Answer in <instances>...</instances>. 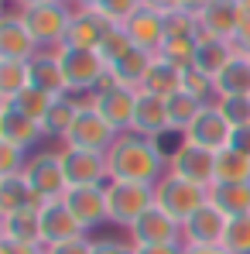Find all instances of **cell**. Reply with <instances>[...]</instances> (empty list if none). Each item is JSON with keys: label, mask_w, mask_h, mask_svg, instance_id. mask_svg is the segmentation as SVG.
Returning a JSON list of instances; mask_svg holds the SVG:
<instances>
[{"label": "cell", "mask_w": 250, "mask_h": 254, "mask_svg": "<svg viewBox=\"0 0 250 254\" xmlns=\"http://www.w3.org/2000/svg\"><path fill=\"white\" fill-rule=\"evenodd\" d=\"M230 134H233L230 121L219 114L216 103H209V107L199 110V117L192 121V127H189L182 137L192 141V144H199V148H209V151H223V148L230 144Z\"/></svg>", "instance_id": "obj_15"}, {"label": "cell", "mask_w": 250, "mask_h": 254, "mask_svg": "<svg viewBox=\"0 0 250 254\" xmlns=\"http://www.w3.org/2000/svg\"><path fill=\"white\" fill-rule=\"evenodd\" d=\"M65 3H76V0H65Z\"/></svg>", "instance_id": "obj_53"}, {"label": "cell", "mask_w": 250, "mask_h": 254, "mask_svg": "<svg viewBox=\"0 0 250 254\" xmlns=\"http://www.w3.org/2000/svg\"><path fill=\"white\" fill-rule=\"evenodd\" d=\"M31 86L28 76V62H17V59H0V103H10L21 89Z\"/></svg>", "instance_id": "obj_32"}, {"label": "cell", "mask_w": 250, "mask_h": 254, "mask_svg": "<svg viewBox=\"0 0 250 254\" xmlns=\"http://www.w3.org/2000/svg\"><path fill=\"white\" fill-rule=\"evenodd\" d=\"M130 48H134V42H130L127 28H124V24H113V28L103 35V42H100L96 52L103 55V62H106V65H113V62H120V59H124Z\"/></svg>", "instance_id": "obj_37"}, {"label": "cell", "mask_w": 250, "mask_h": 254, "mask_svg": "<svg viewBox=\"0 0 250 254\" xmlns=\"http://www.w3.org/2000/svg\"><path fill=\"white\" fill-rule=\"evenodd\" d=\"M38 220H42V244L45 248H55V244H65V241L86 237V227L72 216V210H69L62 199H48V203H42Z\"/></svg>", "instance_id": "obj_14"}, {"label": "cell", "mask_w": 250, "mask_h": 254, "mask_svg": "<svg viewBox=\"0 0 250 254\" xmlns=\"http://www.w3.org/2000/svg\"><path fill=\"white\" fill-rule=\"evenodd\" d=\"M89 254H137L130 237H93V251Z\"/></svg>", "instance_id": "obj_42"}, {"label": "cell", "mask_w": 250, "mask_h": 254, "mask_svg": "<svg viewBox=\"0 0 250 254\" xmlns=\"http://www.w3.org/2000/svg\"><path fill=\"white\" fill-rule=\"evenodd\" d=\"M51 93H45V89H38V86H28V89H21L10 103L24 114V117H31L35 124H42L45 117H48V110H51Z\"/></svg>", "instance_id": "obj_35"}, {"label": "cell", "mask_w": 250, "mask_h": 254, "mask_svg": "<svg viewBox=\"0 0 250 254\" xmlns=\"http://www.w3.org/2000/svg\"><path fill=\"white\" fill-rule=\"evenodd\" d=\"M233 55H237V45H233V42H226V38H206V35H202V38H199V48H196V62H192V65L202 69L206 76L216 79V76L226 69V62H230Z\"/></svg>", "instance_id": "obj_27"}, {"label": "cell", "mask_w": 250, "mask_h": 254, "mask_svg": "<svg viewBox=\"0 0 250 254\" xmlns=\"http://www.w3.org/2000/svg\"><path fill=\"white\" fill-rule=\"evenodd\" d=\"M141 7H144L141 0H100V7H96V10H100L110 24H127Z\"/></svg>", "instance_id": "obj_41"}, {"label": "cell", "mask_w": 250, "mask_h": 254, "mask_svg": "<svg viewBox=\"0 0 250 254\" xmlns=\"http://www.w3.org/2000/svg\"><path fill=\"white\" fill-rule=\"evenodd\" d=\"M110 28H113V24H110L96 7H79V3H72V24H69L65 45H69V48H100L103 35H106Z\"/></svg>", "instance_id": "obj_18"}, {"label": "cell", "mask_w": 250, "mask_h": 254, "mask_svg": "<svg viewBox=\"0 0 250 254\" xmlns=\"http://www.w3.org/2000/svg\"><path fill=\"white\" fill-rule=\"evenodd\" d=\"M110 158V179L117 182H141V186H154L168 172V155L161 141L154 137H141L134 130L117 134L113 148L106 151Z\"/></svg>", "instance_id": "obj_1"}, {"label": "cell", "mask_w": 250, "mask_h": 254, "mask_svg": "<svg viewBox=\"0 0 250 254\" xmlns=\"http://www.w3.org/2000/svg\"><path fill=\"white\" fill-rule=\"evenodd\" d=\"M233 45H237V52H244V55H250V21H240V31H237V38H233Z\"/></svg>", "instance_id": "obj_47"}, {"label": "cell", "mask_w": 250, "mask_h": 254, "mask_svg": "<svg viewBox=\"0 0 250 254\" xmlns=\"http://www.w3.org/2000/svg\"><path fill=\"white\" fill-rule=\"evenodd\" d=\"M62 203L72 210V216L86 230L106 227L110 223V206H106V186H69Z\"/></svg>", "instance_id": "obj_11"}, {"label": "cell", "mask_w": 250, "mask_h": 254, "mask_svg": "<svg viewBox=\"0 0 250 254\" xmlns=\"http://www.w3.org/2000/svg\"><path fill=\"white\" fill-rule=\"evenodd\" d=\"M17 10H31V7H42V3H51V0H10Z\"/></svg>", "instance_id": "obj_51"}, {"label": "cell", "mask_w": 250, "mask_h": 254, "mask_svg": "<svg viewBox=\"0 0 250 254\" xmlns=\"http://www.w3.org/2000/svg\"><path fill=\"white\" fill-rule=\"evenodd\" d=\"M21 17L31 28L38 48H62L65 35H69V24H72V3L51 0V3H42V7L21 10Z\"/></svg>", "instance_id": "obj_6"}, {"label": "cell", "mask_w": 250, "mask_h": 254, "mask_svg": "<svg viewBox=\"0 0 250 254\" xmlns=\"http://www.w3.org/2000/svg\"><path fill=\"white\" fill-rule=\"evenodd\" d=\"M124 28H127V35H130V42H134V48H144V52H151V55L161 52V42H165V17H161V14L141 7Z\"/></svg>", "instance_id": "obj_23"}, {"label": "cell", "mask_w": 250, "mask_h": 254, "mask_svg": "<svg viewBox=\"0 0 250 254\" xmlns=\"http://www.w3.org/2000/svg\"><path fill=\"white\" fill-rule=\"evenodd\" d=\"M24 179L31 182V189L42 196L45 203H48V199H62L65 189H69V179H65V169H62L58 151H35V155L28 158Z\"/></svg>", "instance_id": "obj_10"}, {"label": "cell", "mask_w": 250, "mask_h": 254, "mask_svg": "<svg viewBox=\"0 0 250 254\" xmlns=\"http://www.w3.org/2000/svg\"><path fill=\"white\" fill-rule=\"evenodd\" d=\"M89 96H79V93H58L55 100H51V110H48V117L42 121V134L45 141H55V144H62L65 141V134H69V127L76 121V114L83 110V103Z\"/></svg>", "instance_id": "obj_22"}, {"label": "cell", "mask_w": 250, "mask_h": 254, "mask_svg": "<svg viewBox=\"0 0 250 254\" xmlns=\"http://www.w3.org/2000/svg\"><path fill=\"white\" fill-rule=\"evenodd\" d=\"M216 107H219V114L230 121V127L250 124V96H219Z\"/></svg>", "instance_id": "obj_39"}, {"label": "cell", "mask_w": 250, "mask_h": 254, "mask_svg": "<svg viewBox=\"0 0 250 254\" xmlns=\"http://www.w3.org/2000/svg\"><path fill=\"white\" fill-rule=\"evenodd\" d=\"M165 107H168V124H171V134H185L189 127H192V121L199 117V110L206 107V103H199L196 96H189L185 89H178V93H171L165 100Z\"/></svg>", "instance_id": "obj_31"}, {"label": "cell", "mask_w": 250, "mask_h": 254, "mask_svg": "<svg viewBox=\"0 0 250 254\" xmlns=\"http://www.w3.org/2000/svg\"><path fill=\"white\" fill-rule=\"evenodd\" d=\"M182 254H230V251H226L223 244H219V248H185V244H182Z\"/></svg>", "instance_id": "obj_49"}, {"label": "cell", "mask_w": 250, "mask_h": 254, "mask_svg": "<svg viewBox=\"0 0 250 254\" xmlns=\"http://www.w3.org/2000/svg\"><path fill=\"white\" fill-rule=\"evenodd\" d=\"M216 93L219 96H250V55L237 52L226 69L216 76Z\"/></svg>", "instance_id": "obj_29"}, {"label": "cell", "mask_w": 250, "mask_h": 254, "mask_svg": "<svg viewBox=\"0 0 250 254\" xmlns=\"http://www.w3.org/2000/svg\"><path fill=\"white\" fill-rule=\"evenodd\" d=\"M216 182H250V158L233 148L216 151Z\"/></svg>", "instance_id": "obj_33"}, {"label": "cell", "mask_w": 250, "mask_h": 254, "mask_svg": "<svg viewBox=\"0 0 250 254\" xmlns=\"http://www.w3.org/2000/svg\"><path fill=\"white\" fill-rule=\"evenodd\" d=\"M113 141H117V130L106 124V121L89 107V100H86L62 144H69V148H86V151H110Z\"/></svg>", "instance_id": "obj_9"}, {"label": "cell", "mask_w": 250, "mask_h": 254, "mask_svg": "<svg viewBox=\"0 0 250 254\" xmlns=\"http://www.w3.org/2000/svg\"><path fill=\"white\" fill-rule=\"evenodd\" d=\"M151 62H154V55H151V52H144V48H130L120 62H113V65H110V72H113V79H117V83L130 86V89H141L144 76H148V69H151Z\"/></svg>", "instance_id": "obj_30"}, {"label": "cell", "mask_w": 250, "mask_h": 254, "mask_svg": "<svg viewBox=\"0 0 250 254\" xmlns=\"http://www.w3.org/2000/svg\"><path fill=\"white\" fill-rule=\"evenodd\" d=\"M127 237H130L137 248H151V244H182V223H178L171 213H165L161 206H151V210L127 230Z\"/></svg>", "instance_id": "obj_13"}, {"label": "cell", "mask_w": 250, "mask_h": 254, "mask_svg": "<svg viewBox=\"0 0 250 254\" xmlns=\"http://www.w3.org/2000/svg\"><path fill=\"white\" fill-rule=\"evenodd\" d=\"M206 203H209V189L182 179V175H175V172H165L154 182V206L171 213L178 223H185L192 213H199Z\"/></svg>", "instance_id": "obj_3"}, {"label": "cell", "mask_w": 250, "mask_h": 254, "mask_svg": "<svg viewBox=\"0 0 250 254\" xmlns=\"http://www.w3.org/2000/svg\"><path fill=\"white\" fill-rule=\"evenodd\" d=\"M182 89L189 93V96H196L199 103H216L219 100V93H216V79L206 76L202 69H196V65H189V69H182Z\"/></svg>", "instance_id": "obj_36"}, {"label": "cell", "mask_w": 250, "mask_h": 254, "mask_svg": "<svg viewBox=\"0 0 250 254\" xmlns=\"http://www.w3.org/2000/svg\"><path fill=\"white\" fill-rule=\"evenodd\" d=\"M42 196L31 189V182L24 175H3L0 179V216L17 210H42Z\"/></svg>", "instance_id": "obj_24"}, {"label": "cell", "mask_w": 250, "mask_h": 254, "mask_svg": "<svg viewBox=\"0 0 250 254\" xmlns=\"http://www.w3.org/2000/svg\"><path fill=\"white\" fill-rule=\"evenodd\" d=\"M130 130L141 134V137H154V141H161L165 134H171L165 100L141 89L137 93V107H134V124H130Z\"/></svg>", "instance_id": "obj_19"}, {"label": "cell", "mask_w": 250, "mask_h": 254, "mask_svg": "<svg viewBox=\"0 0 250 254\" xmlns=\"http://www.w3.org/2000/svg\"><path fill=\"white\" fill-rule=\"evenodd\" d=\"M137 254H182V244H151V248H137Z\"/></svg>", "instance_id": "obj_48"}, {"label": "cell", "mask_w": 250, "mask_h": 254, "mask_svg": "<svg viewBox=\"0 0 250 254\" xmlns=\"http://www.w3.org/2000/svg\"><path fill=\"white\" fill-rule=\"evenodd\" d=\"M28 158H31V155H28L24 148L0 141V179H3V175H24V169H28Z\"/></svg>", "instance_id": "obj_40"}, {"label": "cell", "mask_w": 250, "mask_h": 254, "mask_svg": "<svg viewBox=\"0 0 250 254\" xmlns=\"http://www.w3.org/2000/svg\"><path fill=\"white\" fill-rule=\"evenodd\" d=\"M226 148H233V151H240V155H247V158H250V124L233 127V134H230V144H226Z\"/></svg>", "instance_id": "obj_44"}, {"label": "cell", "mask_w": 250, "mask_h": 254, "mask_svg": "<svg viewBox=\"0 0 250 254\" xmlns=\"http://www.w3.org/2000/svg\"><path fill=\"white\" fill-rule=\"evenodd\" d=\"M206 3H209V0H178V10H192V14H199Z\"/></svg>", "instance_id": "obj_50"}, {"label": "cell", "mask_w": 250, "mask_h": 254, "mask_svg": "<svg viewBox=\"0 0 250 254\" xmlns=\"http://www.w3.org/2000/svg\"><path fill=\"white\" fill-rule=\"evenodd\" d=\"M137 93H141V89H130V86L117 83L113 72H106L103 83L96 86V93H89V107L113 127L117 134H124V130H130V124H134Z\"/></svg>", "instance_id": "obj_2"}, {"label": "cell", "mask_w": 250, "mask_h": 254, "mask_svg": "<svg viewBox=\"0 0 250 254\" xmlns=\"http://www.w3.org/2000/svg\"><path fill=\"white\" fill-rule=\"evenodd\" d=\"M196 17H199V35H206V38L233 42L240 31V3L237 0H209Z\"/></svg>", "instance_id": "obj_16"}, {"label": "cell", "mask_w": 250, "mask_h": 254, "mask_svg": "<svg viewBox=\"0 0 250 254\" xmlns=\"http://www.w3.org/2000/svg\"><path fill=\"white\" fill-rule=\"evenodd\" d=\"M0 237L45 248L42 244V220H38V210H17V213L0 216Z\"/></svg>", "instance_id": "obj_25"}, {"label": "cell", "mask_w": 250, "mask_h": 254, "mask_svg": "<svg viewBox=\"0 0 250 254\" xmlns=\"http://www.w3.org/2000/svg\"><path fill=\"white\" fill-rule=\"evenodd\" d=\"M28 76H31V86H38V89L51 93V96L69 93L65 72H62V59H58V48H38V52L28 59Z\"/></svg>", "instance_id": "obj_20"}, {"label": "cell", "mask_w": 250, "mask_h": 254, "mask_svg": "<svg viewBox=\"0 0 250 254\" xmlns=\"http://www.w3.org/2000/svg\"><path fill=\"white\" fill-rule=\"evenodd\" d=\"M62 169L69 186H106L110 182V158L106 151H86V148H69V144H55Z\"/></svg>", "instance_id": "obj_8"}, {"label": "cell", "mask_w": 250, "mask_h": 254, "mask_svg": "<svg viewBox=\"0 0 250 254\" xmlns=\"http://www.w3.org/2000/svg\"><path fill=\"white\" fill-rule=\"evenodd\" d=\"M209 203L219 206L230 220L250 216V182H216L209 189Z\"/></svg>", "instance_id": "obj_26"}, {"label": "cell", "mask_w": 250, "mask_h": 254, "mask_svg": "<svg viewBox=\"0 0 250 254\" xmlns=\"http://www.w3.org/2000/svg\"><path fill=\"white\" fill-rule=\"evenodd\" d=\"M141 89H144V93H154V96H161V100H168L171 93L182 89V69H178L175 62L161 59V55H154V62H151V69H148Z\"/></svg>", "instance_id": "obj_28"}, {"label": "cell", "mask_w": 250, "mask_h": 254, "mask_svg": "<svg viewBox=\"0 0 250 254\" xmlns=\"http://www.w3.org/2000/svg\"><path fill=\"white\" fill-rule=\"evenodd\" d=\"M141 3H144L148 10H154V14H161V17L171 14V10H178V0H141Z\"/></svg>", "instance_id": "obj_46"}, {"label": "cell", "mask_w": 250, "mask_h": 254, "mask_svg": "<svg viewBox=\"0 0 250 254\" xmlns=\"http://www.w3.org/2000/svg\"><path fill=\"white\" fill-rule=\"evenodd\" d=\"M89 251H93V237H76V241H65V244L45 248V254H89Z\"/></svg>", "instance_id": "obj_43"}, {"label": "cell", "mask_w": 250, "mask_h": 254, "mask_svg": "<svg viewBox=\"0 0 250 254\" xmlns=\"http://www.w3.org/2000/svg\"><path fill=\"white\" fill-rule=\"evenodd\" d=\"M240 3V21H250V0H237Z\"/></svg>", "instance_id": "obj_52"}, {"label": "cell", "mask_w": 250, "mask_h": 254, "mask_svg": "<svg viewBox=\"0 0 250 254\" xmlns=\"http://www.w3.org/2000/svg\"><path fill=\"white\" fill-rule=\"evenodd\" d=\"M226 223H230V216L219 206L206 203L199 213H192L182 223V244L185 248H219L223 234H226Z\"/></svg>", "instance_id": "obj_12"}, {"label": "cell", "mask_w": 250, "mask_h": 254, "mask_svg": "<svg viewBox=\"0 0 250 254\" xmlns=\"http://www.w3.org/2000/svg\"><path fill=\"white\" fill-rule=\"evenodd\" d=\"M106 206H110V223L130 230L144 213L154 206V186H141V182H106Z\"/></svg>", "instance_id": "obj_4"}, {"label": "cell", "mask_w": 250, "mask_h": 254, "mask_svg": "<svg viewBox=\"0 0 250 254\" xmlns=\"http://www.w3.org/2000/svg\"><path fill=\"white\" fill-rule=\"evenodd\" d=\"M0 141L31 151L38 141H45V134H42V124H35L31 117H24L14 103H0Z\"/></svg>", "instance_id": "obj_21"}, {"label": "cell", "mask_w": 250, "mask_h": 254, "mask_svg": "<svg viewBox=\"0 0 250 254\" xmlns=\"http://www.w3.org/2000/svg\"><path fill=\"white\" fill-rule=\"evenodd\" d=\"M223 248L230 254H250V216H233L226 223Z\"/></svg>", "instance_id": "obj_38"}, {"label": "cell", "mask_w": 250, "mask_h": 254, "mask_svg": "<svg viewBox=\"0 0 250 254\" xmlns=\"http://www.w3.org/2000/svg\"><path fill=\"white\" fill-rule=\"evenodd\" d=\"M168 172L202 186V189H212L216 186V151L209 148H199L192 141H178L171 151H168Z\"/></svg>", "instance_id": "obj_7"}, {"label": "cell", "mask_w": 250, "mask_h": 254, "mask_svg": "<svg viewBox=\"0 0 250 254\" xmlns=\"http://www.w3.org/2000/svg\"><path fill=\"white\" fill-rule=\"evenodd\" d=\"M196 48H199V35H165L161 42V59L175 62L178 69H189L196 62Z\"/></svg>", "instance_id": "obj_34"}, {"label": "cell", "mask_w": 250, "mask_h": 254, "mask_svg": "<svg viewBox=\"0 0 250 254\" xmlns=\"http://www.w3.org/2000/svg\"><path fill=\"white\" fill-rule=\"evenodd\" d=\"M0 254H45V248H38V244H21V241H7V237H0Z\"/></svg>", "instance_id": "obj_45"}, {"label": "cell", "mask_w": 250, "mask_h": 254, "mask_svg": "<svg viewBox=\"0 0 250 254\" xmlns=\"http://www.w3.org/2000/svg\"><path fill=\"white\" fill-rule=\"evenodd\" d=\"M58 59H62V72H65L69 93H79V96L96 93V86L110 72V65L103 62V55L96 48H69V45H62Z\"/></svg>", "instance_id": "obj_5"}, {"label": "cell", "mask_w": 250, "mask_h": 254, "mask_svg": "<svg viewBox=\"0 0 250 254\" xmlns=\"http://www.w3.org/2000/svg\"><path fill=\"white\" fill-rule=\"evenodd\" d=\"M35 52H38V42H35L31 28L24 24L21 10H7V14L0 17V59L28 62Z\"/></svg>", "instance_id": "obj_17"}]
</instances>
